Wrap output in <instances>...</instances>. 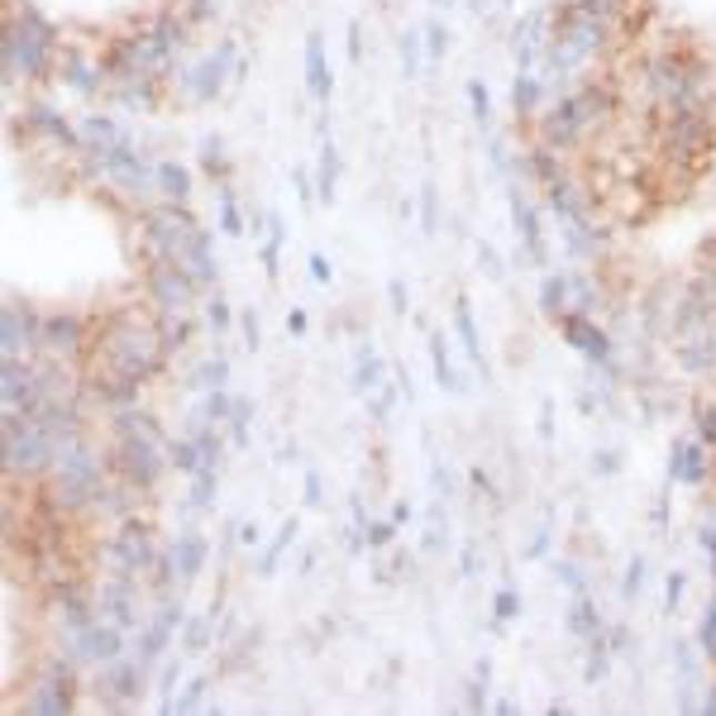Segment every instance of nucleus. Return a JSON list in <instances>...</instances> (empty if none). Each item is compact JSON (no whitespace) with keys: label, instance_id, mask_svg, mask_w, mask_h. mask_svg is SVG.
Here are the masks:
<instances>
[{"label":"nucleus","instance_id":"obj_38","mask_svg":"<svg viewBox=\"0 0 716 716\" xmlns=\"http://www.w3.org/2000/svg\"><path fill=\"white\" fill-rule=\"evenodd\" d=\"M239 325H244V340H249V349H259V321H253V315L244 311V315H239Z\"/></svg>","mask_w":716,"mask_h":716},{"label":"nucleus","instance_id":"obj_4","mask_svg":"<svg viewBox=\"0 0 716 716\" xmlns=\"http://www.w3.org/2000/svg\"><path fill=\"white\" fill-rule=\"evenodd\" d=\"M77 683H82V668H77L68 655L43 659L24 683V697H14V712L68 716V712H77Z\"/></svg>","mask_w":716,"mask_h":716},{"label":"nucleus","instance_id":"obj_26","mask_svg":"<svg viewBox=\"0 0 716 716\" xmlns=\"http://www.w3.org/2000/svg\"><path fill=\"white\" fill-rule=\"evenodd\" d=\"M697 440H703L707 450L716 454V396H707V402H697Z\"/></svg>","mask_w":716,"mask_h":716},{"label":"nucleus","instance_id":"obj_5","mask_svg":"<svg viewBox=\"0 0 716 716\" xmlns=\"http://www.w3.org/2000/svg\"><path fill=\"white\" fill-rule=\"evenodd\" d=\"M712 143H716V124H712L707 110H693V115H668V120H659V153H664V163H668V168H678V172H697V168L707 163Z\"/></svg>","mask_w":716,"mask_h":716},{"label":"nucleus","instance_id":"obj_35","mask_svg":"<svg viewBox=\"0 0 716 716\" xmlns=\"http://www.w3.org/2000/svg\"><path fill=\"white\" fill-rule=\"evenodd\" d=\"M205 321H211L215 330H225L234 321V311H230V301L225 296H211V306H205Z\"/></svg>","mask_w":716,"mask_h":716},{"label":"nucleus","instance_id":"obj_9","mask_svg":"<svg viewBox=\"0 0 716 716\" xmlns=\"http://www.w3.org/2000/svg\"><path fill=\"white\" fill-rule=\"evenodd\" d=\"M91 349V330L82 315H68V311H48L43 325H39V354L43 359H58V363H77L87 359Z\"/></svg>","mask_w":716,"mask_h":716},{"label":"nucleus","instance_id":"obj_10","mask_svg":"<svg viewBox=\"0 0 716 716\" xmlns=\"http://www.w3.org/2000/svg\"><path fill=\"white\" fill-rule=\"evenodd\" d=\"M230 58H234V43H220L205 62H196V68H186V72H182V95H186V101H215L220 87H225Z\"/></svg>","mask_w":716,"mask_h":716},{"label":"nucleus","instance_id":"obj_18","mask_svg":"<svg viewBox=\"0 0 716 716\" xmlns=\"http://www.w3.org/2000/svg\"><path fill=\"white\" fill-rule=\"evenodd\" d=\"M58 72H62V82L68 87H77V91H95L101 87V77H105V68H91V62L82 58V53H68V58H58Z\"/></svg>","mask_w":716,"mask_h":716},{"label":"nucleus","instance_id":"obj_47","mask_svg":"<svg viewBox=\"0 0 716 716\" xmlns=\"http://www.w3.org/2000/svg\"><path fill=\"white\" fill-rule=\"evenodd\" d=\"M286 330H292V334H301V330H306V315H301V311H292V315H286Z\"/></svg>","mask_w":716,"mask_h":716},{"label":"nucleus","instance_id":"obj_3","mask_svg":"<svg viewBox=\"0 0 716 716\" xmlns=\"http://www.w3.org/2000/svg\"><path fill=\"white\" fill-rule=\"evenodd\" d=\"M0 53H6V87H20V82H43L58 68L62 43H58V29L34 6H10Z\"/></svg>","mask_w":716,"mask_h":716},{"label":"nucleus","instance_id":"obj_17","mask_svg":"<svg viewBox=\"0 0 716 716\" xmlns=\"http://www.w3.org/2000/svg\"><path fill=\"white\" fill-rule=\"evenodd\" d=\"M306 87L315 101H330V68H325V39L311 34L306 39Z\"/></svg>","mask_w":716,"mask_h":716},{"label":"nucleus","instance_id":"obj_12","mask_svg":"<svg viewBox=\"0 0 716 716\" xmlns=\"http://www.w3.org/2000/svg\"><path fill=\"white\" fill-rule=\"evenodd\" d=\"M24 124H29V134L58 143L62 153H87V149H82V130L62 120L58 110H48V105H24Z\"/></svg>","mask_w":716,"mask_h":716},{"label":"nucleus","instance_id":"obj_40","mask_svg":"<svg viewBox=\"0 0 716 716\" xmlns=\"http://www.w3.org/2000/svg\"><path fill=\"white\" fill-rule=\"evenodd\" d=\"M468 95H473V110H477V120H487V91L473 82V87H468Z\"/></svg>","mask_w":716,"mask_h":716},{"label":"nucleus","instance_id":"obj_42","mask_svg":"<svg viewBox=\"0 0 716 716\" xmlns=\"http://www.w3.org/2000/svg\"><path fill=\"white\" fill-rule=\"evenodd\" d=\"M239 545H259V525H239Z\"/></svg>","mask_w":716,"mask_h":716},{"label":"nucleus","instance_id":"obj_24","mask_svg":"<svg viewBox=\"0 0 716 716\" xmlns=\"http://www.w3.org/2000/svg\"><path fill=\"white\" fill-rule=\"evenodd\" d=\"M292 539H296V521H286L282 531H278V539H273V545L263 549V564H259V573H263V578H268V573H278V564H282V554H286V545H292Z\"/></svg>","mask_w":716,"mask_h":716},{"label":"nucleus","instance_id":"obj_34","mask_svg":"<svg viewBox=\"0 0 716 716\" xmlns=\"http://www.w3.org/2000/svg\"><path fill=\"white\" fill-rule=\"evenodd\" d=\"M573 631H578V635H593V631H602V621H597V612L587 607V602H578V607H573Z\"/></svg>","mask_w":716,"mask_h":716},{"label":"nucleus","instance_id":"obj_19","mask_svg":"<svg viewBox=\"0 0 716 716\" xmlns=\"http://www.w3.org/2000/svg\"><path fill=\"white\" fill-rule=\"evenodd\" d=\"M158 196L178 201V205H186V196H191V172L182 163H172V158L158 163Z\"/></svg>","mask_w":716,"mask_h":716},{"label":"nucleus","instance_id":"obj_45","mask_svg":"<svg viewBox=\"0 0 716 716\" xmlns=\"http://www.w3.org/2000/svg\"><path fill=\"white\" fill-rule=\"evenodd\" d=\"M440 48H444V29L430 24V53H440Z\"/></svg>","mask_w":716,"mask_h":716},{"label":"nucleus","instance_id":"obj_6","mask_svg":"<svg viewBox=\"0 0 716 716\" xmlns=\"http://www.w3.org/2000/svg\"><path fill=\"white\" fill-rule=\"evenodd\" d=\"M158 559H163V549L153 545V531L139 516L110 525V535H105V545H101L105 573H115V578H149Z\"/></svg>","mask_w":716,"mask_h":716},{"label":"nucleus","instance_id":"obj_16","mask_svg":"<svg viewBox=\"0 0 716 716\" xmlns=\"http://www.w3.org/2000/svg\"><path fill=\"white\" fill-rule=\"evenodd\" d=\"M77 130H82V149L87 153H105V149H115V143H124V130L110 115H87Z\"/></svg>","mask_w":716,"mask_h":716},{"label":"nucleus","instance_id":"obj_49","mask_svg":"<svg viewBox=\"0 0 716 716\" xmlns=\"http://www.w3.org/2000/svg\"><path fill=\"white\" fill-rule=\"evenodd\" d=\"M440 6H450V0H440Z\"/></svg>","mask_w":716,"mask_h":716},{"label":"nucleus","instance_id":"obj_30","mask_svg":"<svg viewBox=\"0 0 716 716\" xmlns=\"http://www.w3.org/2000/svg\"><path fill=\"white\" fill-rule=\"evenodd\" d=\"M230 444H239V450H244V444H249V402H244V396H239V406H234V416H230Z\"/></svg>","mask_w":716,"mask_h":716},{"label":"nucleus","instance_id":"obj_39","mask_svg":"<svg viewBox=\"0 0 716 716\" xmlns=\"http://www.w3.org/2000/svg\"><path fill=\"white\" fill-rule=\"evenodd\" d=\"M387 539H392V525H387V521L369 525V545H387Z\"/></svg>","mask_w":716,"mask_h":716},{"label":"nucleus","instance_id":"obj_21","mask_svg":"<svg viewBox=\"0 0 716 716\" xmlns=\"http://www.w3.org/2000/svg\"><path fill=\"white\" fill-rule=\"evenodd\" d=\"M215 483H220V468H201L191 473V492H186V512H205L215 497Z\"/></svg>","mask_w":716,"mask_h":716},{"label":"nucleus","instance_id":"obj_44","mask_svg":"<svg viewBox=\"0 0 716 716\" xmlns=\"http://www.w3.org/2000/svg\"><path fill=\"white\" fill-rule=\"evenodd\" d=\"M421 201H425V225H435V191L425 186V196H421Z\"/></svg>","mask_w":716,"mask_h":716},{"label":"nucleus","instance_id":"obj_33","mask_svg":"<svg viewBox=\"0 0 716 716\" xmlns=\"http://www.w3.org/2000/svg\"><path fill=\"white\" fill-rule=\"evenodd\" d=\"M205 693H211V678H191L186 693H182V703H178V712H196L205 703Z\"/></svg>","mask_w":716,"mask_h":716},{"label":"nucleus","instance_id":"obj_31","mask_svg":"<svg viewBox=\"0 0 716 716\" xmlns=\"http://www.w3.org/2000/svg\"><path fill=\"white\" fill-rule=\"evenodd\" d=\"M220 225H225V234H244V220H239L234 191H220Z\"/></svg>","mask_w":716,"mask_h":716},{"label":"nucleus","instance_id":"obj_28","mask_svg":"<svg viewBox=\"0 0 716 716\" xmlns=\"http://www.w3.org/2000/svg\"><path fill=\"white\" fill-rule=\"evenodd\" d=\"M535 105H539V77H521L516 82V110L521 115H535Z\"/></svg>","mask_w":716,"mask_h":716},{"label":"nucleus","instance_id":"obj_11","mask_svg":"<svg viewBox=\"0 0 716 716\" xmlns=\"http://www.w3.org/2000/svg\"><path fill=\"white\" fill-rule=\"evenodd\" d=\"M39 325L43 315L24 301H6V359H34L39 354Z\"/></svg>","mask_w":716,"mask_h":716},{"label":"nucleus","instance_id":"obj_41","mask_svg":"<svg viewBox=\"0 0 716 716\" xmlns=\"http://www.w3.org/2000/svg\"><path fill=\"white\" fill-rule=\"evenodd\" d=\"M306 502H311V506L321 502V477H315V473H306Z\"/></svg>","mask_w":716,"mask_h":716},{"label":"nucleus","instance_id":"obj_23","mask_svg":"<svg viewBox=\"0 0 716 716\" xmlns=\"http://www.w3.org/2000/svg\"><path fill=\"white\" fill-rule=\"evenodd\" d=\"M512 215H516V230L525 239V249H531V259L539 263V259H545V244H539V225H535V215L521 205V196H512Z\"/></svg>","mask_w":716,"mask_h":716},{"label":"nucleus","instance_id":"obj_13","mask_svg":"<svg viewBox=\"0 0 716 716\" xmlns=\"http://www.w3.org/2000/svg\"><path fill=\"white\" fill-rule=\"evenodd\" d=\"M559 330H564V340L578 349V354L597 359V363H612V340H607V330L593 325L583 311H564V315H559Z\"/></svg>","mask_w":716,"mask_h":716},{"label":"nucleus","instance_id":"obj_48","mask_svg":"<svg viewBox=\"0 0 716 716\" xmlns=\"http://www.w3.org/2000/svg\"><path fill=\"white\" fill-rule=\"evenodd\" d=\"M703 712H712V716H716V683L707 688V703H703Z\"/></svg>","mask_w":716,"mask_h":716},{"label":"nucleus","instance_id":"obj_7","mask_svg":"<svg viewBox=\"0 0 716 716\" xmlns=\"http://www.w3.org/2000/svg\"><path fill=\"white\" fill-rule=\"evenodd\" d=\"M143 688H149V664H139L134 655H120L115 664L95 668V703L105 712H130Z\"/></svg>","mask_w":716,"mask_h":716},{"label":"nucleus","instance_id":"obj_27","mask_svg":"<svg viewBox=\"0 0 716 716\" xmlns=\"http://www.w3.org/2000/svg\"><path fill=\"white\" fill-rule=\"evenodd\" d=\"M334 178H340V158H334V149L325 143V149H321V191H315L321 201L334 196Z\"/></svg>","mask_w":716,"mask_h":716},{"label":"nucleus","instance_id":"obj_46","mask_svg":"<svg viewBox=\"0 0 716 716\" xmlns=\"http://www.w3.org/2000/svg\"><path fill=\"white\" fill-rule=\"evenodd\" d=\"M311 273H315V278H321V282H325V278H330V263H325V259H321V253H315V259H311Z\"/></svg>","mask_w":716,"mask_h":716},{"label":"nucleus","instance_id":"obj_37","mask_svg":"<svg viewBox=\"0 0 716 716\" xmlns=\"http://www.w3.org/2000/svg\"><path fill=\"white\" fill-rule=\"evenodd\" d=\"M492 607H497V616H502V621H512L521 602H516V593H497V602H492Z\"/></svg>","mask_w":716,"mask_h":716},{"label":"nucleus","instance_id":"obj_2","mask_svg":"<svg viewBox=\"0 0 716 716\" xmlns=\"http://www.w3.org/2000/svg\"><path fill=\"white\" fill-rule=\"evenodd\" d=\"M641 82L645 95L655 105V115H693V110H707L712 105V77L697 58L678 53V48H659L641 62Z\"/></svg>","mask_w":716,"mask_h":716},{"label":"nucleus","instance_id":"obj_8","mask_svg":"<svg viewBox=\"0 0 716 716\" xmlns=\"http://www.w3.org/2000/svg\"><path fill=\"white\" fill-rule=\"evenodd\" d=\"M196 292H201L196 278L172 259H153L149 268H143V296H149L153 311H191Z\"/></svg>","mask_w":716,"mask_h":716},{"label":"nucleus","instance_id":"obj_15","mask_svg":"<svg viewBox=\"0 0 716 716\" xmlns=\"http://www.w3.org/2000/svg\"><path fill=\"white\" fill-rule=\"evenodd\" d=\"M168 554H172V564H178L182 583L201 578V573H205V559H211V549H205V539H201L196 531H182V535L168 545Z\"/></svg>","mask_w":716,"mask_h":716},{"label":"nucleus","instance_id":"obj_20","mask_svg":"<svg viewBox=\"0 0 716 716\" xmlns=\"http://www.w3.org/2000/svg\"><path fill=\"white\" fill-rule=\"evenodd\" d=\"M234 406H239V396H230L225 387H215V392H205V402H201L196 411H201V416L211 421V425L225 430V425H230V416H234Z\"/></svg>","mask_w":716,"mask_h":716},{"label":"nucleus","instance_id":"obj_36","mask_svg":"<svg viewBox=\"0 0 716 716\" xmlns=\"http://www.w3.org/2000/svg\"><path fill=\"white\" fill-rule=\"evenodd\" d=\"M201 163H205V172H225L230 163H225V149H220L215 139H205V153H201Z\"/></svg>","mask_w":716,"mask_h":716},{"label":"nucleus","instance_id":"obj_14","mask_svg":"<svg viewBox=\"0 0 716 716\" xmlns=\"http://www.w3.org/2000/svg\"><path fill=\"white\" fill-rule=\"evenodd\" d=\"M712 468H716V458H712V450L703 440H683L674 450V464H668L674 483H683V487H703L712 477Z\"/></svg>","mask_w":716,"mask_h":716},{"label":"nucleus","instance_id":"obj_43","mask_svg":"<svg viewBox=\"0 0 716 716\" xmlns=\"http://www.w3.org/2000/svg\"><path fill=\"white\" fill-rule=\"evenodd\" d=\"M678 597H683V573H674V578H668V607H674Z\"/></svg>","mask_w":716,"mask_h":716},{"label":"nucleus","instance_id":"obj_29","mask_svg":"<svg viewBox=\"0 0 716 716\" xmlns=\"http://www.w3.org/2000/svg\"><path fill=\"white\" fill-rule=\"evenodd\" d=\"M697 645H703L707 659H716V597L707 602V616H703V626H697Z\"/></svg>","mask_w":716,"mask_h":716},{"label":"nucleus","instance_id":"obj_1","mask_svg":"<svg viewBox=\"0 0 716 716\" xmlns=\"http://www.w3.org/2000/svg\"><path fill=\"white\" fill-rule=\"evenodd\" d=\"M616 115V87L612 82H583L568 95H559L545 115H539V149L549 153H573L587 139H597Z\"/></svg>","mask_w":716,"mask_h":716},{"label":"nucleus","instance_id":"obj_22","mask_svg":"<svg viewBox=\"0 0 716 716\" xmlns=\"http://www.w3.org/2000/svg\"><path fill=\"white\" fill-rule=\"evenodd\" d=\"M225 377H230V363H225V359H205L201 369L186 377V387H196V392H215V387H225Z\"/></svg>","mask_w":716,"mask_h":716},{"label":"nucleus","instance_id":"obj_32","mask_svg":"<svg viewBox=\"0 0 716 716\" xmlns=\"http://www.w3.org/2000/svg\"><path fill=\"white\" fill-rule=\"evenodd\" d=\"M454 321H458V334H464V344H468V354L477 359L483 349H477V330H473V315H468V301H458L454 306Z\"/></svg>","mask_w":716,"mask_h":716},{"label":"nucleus","instance_id":"obj_25","mask_svg":"<svg viewBox=\"0 0 716 716\" xmlns=\"http://www.w3.org/2000/svg\"><path fill=\"white\" fill-rule=\"evenodd\" d=\"M205 645H211V626H205L201 616H186L182 621V655H201Z\"/></svg>","mask_w":716,"mask_h":716}]
</instances>
